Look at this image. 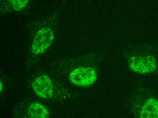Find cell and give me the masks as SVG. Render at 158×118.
<instances>
[{"label":"cell","instance_id":"ba28073f","mask_svg":"<svg viewBox=\"0 0 158 118\" xmlns=\"http://www.w3.org/2000/svg\"><path fill=\"white\" fill-rule=\"evenodd\" d=\"M3 88L2 84V82H1V92H2V89Z\"/></svg>","mask_w":158,"mask_h":118},{"label":"cell","instance_id":"52a82bcc","mask_svg":"<svg viewBox=\"0 0 158 118\" xmlns=\"http://www.w3.org/2000/svg\"><path fill=\"white\" fill-rule=\"evenodd\" d=\"M12 8L16 11H20L27 6L29 0H7Z\"/></svg>","mask_w":158,"mask_h":118},{"label":"cell","instance_id":"277c9868","mask_svg":"<svg viewBox=\"0 0 158 118\" xmlns=\"http://www.w3.org/2000/svg\"><path fill=\"white\" fill-rule=\"evenodd\" d=\"M35 94L39 97L49 99L52 96L54 87L52 79L48 75H42L37 77L32 83Z\"/></svg>","mask_w":158,"mask_h":118},{"label":"cell","instance_id":"8992f818","mask_svg":"<svg viewBox=\"0 0 158 118\" xmlns=\"http://www.w3.org/2000/svg\"><path fill=\"white\" fill-rule=\"evenodd\" d=\"M49 114V111L46 106L39 103L31 104L28 108V115L30 118H47Z\"/></svg>","mask_w":158,"mask_h":118},{"label":"cell","instance_id":"7a4b0ae2","mask_svg":"<svg viewBox=\"0 0 158 118\" xmlns=\"http://www.w3.org/2000/svg\"><path fill=\"white\" fill-rule=\"evenodd\" d=\"M97 79L96 72L90 67L76 68L69 75V79L71 83L80 87H89L94 84Z\"/></svg>","mask_w":158,"mask_h":118},{"label":"cell","instance_id":"5b68a950","mask_svg":"<svg viewBox=\"0 0 158 118\" xmlns=\"http://www.w3.org/2000/svg\"><path fill=\"white\" fill-rule=\"evenodd\" d=\"M139 116L142 118H158V100H147L140 109Z\"/></svg>","mask_w":158,"mask_h":118},{"label":"cell","instance_id":"3957f363","mask_svg":"<svg viewBox=\"0 0 158 118\" xmlns=\"http://www.w3.org/2000/svg\"><path fill=\"white\" fill-rule=\"evenodd\" d=\"M54 40L53 31L50 28L43 27L38 31L34 38L31 52L34 54H41L51 47Z\"/></svg>","mask_w":158,"mask_h":118},{"label":"cell","instance_id":"6da1fadb","mask_svg":"<svg viewBox=\"0 0 158 118\" xmlns=\"http://www.w3.org/2000/svg\"><path fill=\"white\" fill-rule=\"evenodd\" d=\"M128 65L132 71L141 75L152 73L157 68L156 59L150 55L132 56L129 59Z\"/></svg>","mask_w":158,"mask_h":118}]
</instances>
